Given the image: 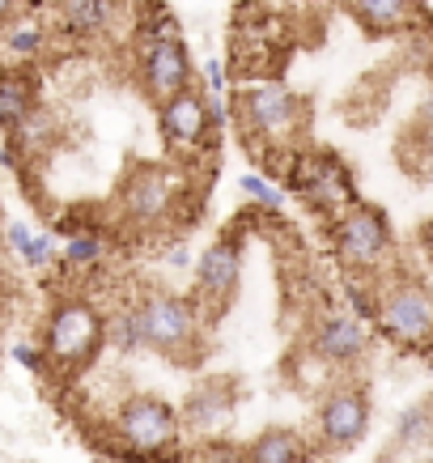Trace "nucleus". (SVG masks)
<instances>
[{
	"label": "nucleus",
	"mask_w": 433,
	"mask_h": 463,
	"mask_svg": "<svg viewBox=\"0 0 433 463\" xmlns=\"http://www.w3.org/2000/svg\"><path fill=\"white\" fill-rule=\"evenodd\" d=\"M196 463H247V447H234V442H221V438H209L200 447Z\"/></svg>",
	"instance_id": "4be33fe9"
},
{
	"label": "nucleus",
	"mask_w": 433,
	"mask_h": 463,
	"mask_svg": "<svg viewBox=\"0 0 433 463\" xmlns=\"http://www.w3.org/2000/svg\"><path fill=\"white\" fill-rule=\"evenodd\" d=\"M5 124H9V119H5V115H0V128H5Z\"/></svg>",
	"instance_id": "c756f323"
},
{
	"label": "nucleus",
	"mask_w": 433,
	"mask_h": 463,
	"mask_svg": "<svg viewBox=\"0 0 433 463\" xmlns=\"http://www.w3.org/2000/svg\"><path fill=\"white\" fill-rule=\"evenodd\" d=\"M9 47H14L17 56H30V52H39L42 47V34L34 26H26V30H17L14 39H9Z\"/></svg>",
	"instance_id": "b1692460"
},
{
	"label": "nucleus",
	"mask_w": 433,
	"mask_h": 463,
	"mask_svg": "<svg viewBox=\"0 0 433 463\" xmlns=\"http://www.w3.org/2000/svg\"><path fill=\"white\" fill-rule=\"evenodd\" d=\"M52 251H56V247H52V234H34V242H30V251L22 255V260H26L30 268H42L52 260Z\"/></svg>",
	"instance_id": "5701e85b"
},
{
	"label": "nucleus",
	"mask_w": 433,
	"mask_h": 463,
	"mask_svg": "<svg viewBox=\"0 0 433 463\" xmlns=\"http://www.w3.org/2000/svg\"><path fill=\"white\" fill-rule=\"evenodd\" d=\"M179 425H183V417L162 395H127L124 404L115 408V438L127 450L166 455L179 442Z\"/></svg>",
	"instance_id": "423d86ee"
},
{
	"label": "nucleus",
	"mask_w": 433,
	"mask_h": 463,
	"mask_svg": "<svg viewBox=\"0 0 433 463\" xmlns=\"http://www.w3.org/2000/svg\"><path fill=\"white\" fill-rule=\"evenodd\" d=\"M157 128H162V141L170 149H200L204 137L212 132V115H209V94L204 90H183L166 107H157Z\"/></svg>",
	"instance_id": "9d476101"
},
{
	"label": "nucleus",
	"mask_w": 433,
	"mask_h": 463,
	"mask_svg": "<svg viewBox=\"0 0 433 463\" xmlns=\"http://www.w3.org/2000/svg\"><path fill=\"white\" fill-rule=\"evenodd\" d=\"M365 425H370V392L362 383H335L315 412V434H319L315 442L323 455H340L362 442Z\"/></svg>",
	"instance_id": "0eeeda50"
},
{
	"label": "nucleus",
	"mask_w": 433,
	"mask_h": 463,
	"mask_svg": "<svg viewBox=\"0 0 433 463\" xmlns=\"http://www.w3.org/2000/svg\"><path fill=\"white\" fill-rule=\"evenodd\" d=\"M204 72H209V90L217 94V90L225 85V69H221V60H209V69H204Z\"/></svg>",
	"instance_id": "bb28decb"
},
{
	"label": "nucleus",
	"mask_w": 433,
	"mask_h": 463,
	"mask_svg": "<svg viewBox=\"0 0 433 463\" xmlns=\"http://www.w3.org/2000/svg\"><path fill=\"white\" fill-rule=\"evenodd\" d=\"M0 115H5L9 124H22L30 115V81L26 77H17V72L0 77Z\"/></svg>",
	"instance_id": "a211bd4d"
},
{
	"label": "nucleus",
	"mask_w": 433,
	"mask_h": 463,
	"mask_svg": "<svg viewBox=\"0 0 433 463\" xmlns=\"http://www.w3.org/2000/svg\"><path fill=\"white\" fill-rule=\"evenodd\" d=\"M238 192H242V196H251L255 204H264V209H280V204H285V192L272 187L264 175H242V179H238Z\"/></svg>",
	"instance_id": "412c9836"
},
{
	"label": "nucleus",
	"mask_w": 433,
	"mask_h": 463,
	"mask_svg": "<svg viewBox=\"0 0 433 463\" xmlns=\"http://www.w3.org/2000/svg\"><path fill=\"white\" fill-rule=\"evenodd\" d=\"M140 85H145V94L157 102V107H166L174 94L183 90H192V56H187V47L183 39H157L149 43V52L140 60Z\"/></svg>",
	"instance_id": "1a4fd4ad"
},
{
	"label": "nucleus",
	"mask_w": 433,
	"mask_h": 463,
	"mask_svg": "<svg viewBox=\"0 0 433 463\" xmlns=\"http://www.w3.org/2000/svg\"><path fill=\"white\" fill-rule=\"evenodd\" d=\"M378 327L395 345H425L433 340V294L417 277H391L378 289Z\"/></svg>",
	"instance_id": "39448f33"
},
{
	"label": "nucleus",
	"mask_w": 433,
	"mask_h": 463,
	"mask_svg": "<svg viewBox=\"0 0 433 463\" xmlns=\"http://www.w3.org/2000/svg\"><path fill=\"white\" fill-rule=\"evenodd\" d=\"M344 5L370 34H395V30L412 26L420 9V0H344Z\"/></svg>",
	"instance_id": "4468645a"
},
{
	"label": "nucleus",
	"mask_w": 433,
	"mask_h": 463,
	"mask_svg": "<svg viewBox=\"0 0 433 463\" xmlns=\"http://www.w3.org/2000/svg\"><path fill=\"white\" fill-rule=\"evenodd\" d=\"M332 242L335 255L349 272H374V268L387 264L391 255V222L387 213L374 209V204H353L335 217L332 225Z\"/></svg>",
	"instance_id": "20e7f679"
},
{
	"label": "nucleus",
	"mask_w": 433,
	"mask_h": 463,
	"mask_svg": "<svg viewBox=\"0 0 433 463\" xmlns=\"http://www.w3.org/2000/svg\"><path fill=\"white\" fill-rule=\"evenodd\" d=\"M14 5H17V0H0V17L9 14V9H14Z\"/></svg>",
	"instance_id": "c85d7f7f"
},
{
	"label": "nucleus",
	"mask_w": 433,
	"mask_h": 463,
	"mask_svg": "<svg viewBox=\"0 0 433 463\" xmlns=\"http://www.w3.org/2000/svg\"><path fill=\"white\" fill-rule=\"evenodd\" d=\"M306 438L289 430V425H272L264 434H255L247 442V463H306Z\"/></svg>",
	"instance_id": "2eb2a0df"
},
{
	"label": "nucleus",
	"mask_w": 433,
	"mask_h": 463,
	"mask_svg": "<svg viewBox=\"0 0 433 463\" xmlns=\"http://www.w3.org/2000/svg\"><path fill=\"white\" fill-rule=\"evenodd\" d=\"M429 430H433V404L425 400V404H412L408 412H400V421H395V442H400V447H412V442H420Z\"/></svg>",
	"instance_id": "6ab92c4d"
},
{
	"label": "nucleus",
	"mask_w": 433,
	"mask_h": 463,
	"mask_svg": "<svg viewBox=\"0 0 433 463\" xmlns=\"http://www.w3.org/2000/svg\"><path fill=\"white\" fill-rule=\"evenodd\" d=\"M302 111V102H297L294 90H285V85H251L247 94H242V119L255 128V132H280V128H289Z\"/></svg>",
	"instance_id": "f8f14e48"
},
{
	"label": "nucleus",
	"mask_w": 433,
	"mask_h": 463,
	"mask_svg": "<svg viewBox=\"0 0 433 463\" xmlns=\"http://www.w3.org/2000/svg\"><path fill=\"white\" fill-rule=\"evenodd\" d=\"M119 463H157V455H145V450H127V447H124Z\"/></svg>",
	"instance_id": "cd10ccee"
},
{
	"label": "nucleus",
	"mask_w": 433,
	"mask_h": 463,
	"mask_svg": "<svg viewBox=\"0 0 433 463\" xmlns=\"http://www.w3.org/2000/svg\"><path fill=\"white\" fill-rule=\"evenodd\" d=\"M0 217H5V209H0Z\"/></svg>",
	"instance_id": "7c9ffc66"
},
{
	"label": "nucleus",
	"mask_w": 433,
	"mask_h": 463,
	"mask_svg": "<svg viewBox=\"0 0 433 463\" xmlns=\"http://www.w3.org/2000/svg\"><path fill=\"white\" fill-rule=\"evenodd\" d=\"M102 340H107V323L99 319V310L89 307V302H81V298H69L47 319L42 353L56 365H64V370H81V365L94 362Z\"/></svg>",
	"instance_id": "7ed1b4c3"
},
{
	"label": "nucleus",
	"mask_w": 433,
	"mask_h": 463,
	"mask_svg": "<svg viewBox=\"0 0 433 463\" xmlns=\"http://www.w3.org/2000/svg\"><path fill=\"white\" fill-rule=\"evenodd\" d=\"M9 242H14V251H17V255H26V251H30V242H34V234H30L26 225H14V230H9Z\"/></svg>",
	"instance_id": "393cba45"
},
{
	"label": "nucleus",
	"mask_w": 433,
	"mask_h": 463,
	"mask_svg": "<svg viewBox=\"0 0 433 463\" xmlns=\"http://www.w3.org/2000/svg\"><path fill=\"white\" fill-rule=\"evenodd\" d=\"M183 179L174 166L166 162H140L136 170H127L124 187H119V213H124L127 225H140V230H154L179 209L183 200Z\"/></svg>",
	"instance_id": "f03ea898"
},
{
	"label": "nucleus",
	"mask_w": 433,
	"mask_h": 463,
	"mask_svg": "<svg viewBox=\"0 0 433 463\" xmlns=\"http://www.w3.org/2000/svg\"><path fill=\"white\" fill-rule=\"evenodd\" d=\"M102 255H107V239H102L99 230H77L69 242H64V260L69 264H99Z\"/></svg>",
	"instance_id": "aec40b11"
},
{
	"label": "nucleus",
	"mask_w": 433,
	"mask_h": 463,
	"mask_svg": "<svg viewBox=\"0 0 433 463\" xmlns=\"http://www.w3.org/2000/svg\"><path fill=\"white\" fill-rule=\"evenodd\" d=\"M238 277H242V239L234 230H225L217 242L204 247L196 264V298L204 302L209 319H221L238 294Z\"/></svg>",
	"instance_id": "6e6552de"
},
{
	"label": "nucleus",
	"mask_w": 433,
	"mask_h": 463,
	"mask_svg": "<svg viewBox=\"0 0 433 463\" xmlns=\"http://www.w3.org/2000/svg\"><path fill=\"white\" fill-rule=\"evenodd\" d=\"M140 323H145V349L162 353L179 365L196 362L200 327L192 302H183L179 294H166V289H149L140 298Z\"/></svg>",
	"instance_id": "f257e3e1"
},
{
	"label": "nucleus",
	"mask_w": 433,
	"mask_h": 463,
	"mask_svg": "<svg viewBox=\"0 0 433 463\" xmlns=\"http://www.w3.org/2000/svg\"><path fill=\"white\" fill-rule=\"evenodd\" d=\"M14 357H17L22 365H30V370H39V365H42V353L30 349V345H14Z\"/></svg>",
	"instance_id": "a878e982"
},
{
	"label": "nucleus",
	"mask_w": 433,
	"mask_h": 463,
	"mask_svg": "<svg viewBox=\"0 0 433 463\" xmlns=\"http://www.w3.org/2000/svg\"><path fill=\"white\" fill-rule=\"evenodd\" d=\"M310 353L319 357V362L327 365H353L362 362L365 353V327L353 315H340V310H332V315H323L315 327H310Z\"/></svg>",
	"instance_id": "9b49d317"
},
{
	"label": "nucleus",
	"mask_w": 433,
	"mask_h": 463,
	"mask_svg": "<svg viewBox=\"0 0 433 463\" xmlns=\"http://www.w3.org/2000/svg\"><path fill=\"white\" fill-rule=\"evenodd\" d=\"M64 22L77 34H99L111 22V0H64Z\"/></svg>",
	"instance_id": "f3484780"
},
{
	"label": "nucleus",
	"mask_w": 433,
	"mask_h": 463,
	"mask_svg": "<svg viewBox=\"0 0 433 463\" xmlns=\"http://www.w3.org/2000/svg\"><path fill=\"white\" fill-rule=\"evenodd\" d=\"M107 340L119 353H140L145 349V323H140V302L136 307H119L107 323Z\"/></svg>",
	"instance_id": "dca6fc26"
},
{
	"label": "nucleus",
	"mask_w": 433,
	"mask_h": 463,
	"mask_svg": "<svg viewBox=\"0 0 433 463\" xmlns=\"http://www.w3.org/2000/svg\"><path fill=\"white\" fill-rule=\"evenodd\" d=\"M234 400H238V383L234 379H204L196 392L187 395L183 421L192 425V430H200V434H212V430H221V425L230 421Z\"/></svg>",
	"instance_id": "ddd939ff"
}]
</instances>
